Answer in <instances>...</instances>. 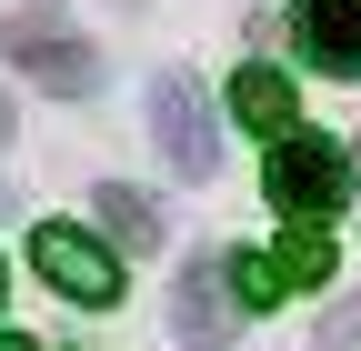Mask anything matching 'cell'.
<instances>
[{"mask_svg": "<svg viewBox=\"0 0 361 351\" xmlns=\"http://www.w3.org/2000/svg\"><path fill=\"white\" fill-rule=\"evenodd\" d=\"M261 191H271V211H291V221H331V211L351 201V151L322 141V130H281Z\"/></svg>", "mask_w": 361, "mask_h": 351, "instance_id": "obj_1", "label": "cell"}, {"mask_svg": "<svg viewBox=\"0 0 361 351\" xmlns=\"http://www.w3.org/2000/svg\"><path fill=\"white\" fill-rule=\"evenodd\" d=\"M151 141H161V161L180 171V181H211L221 171V130H211V101H201L191 70H161L151 80Z\"/></svg>", "mask_w": 361, "mask_h": 351, "instance_id": "obj_2", "label": "cell"}, {"mask_svg": "<svg viewBox=\"0 0 361 351\" xmlns=\"http://www.w3.org/2000/svg\"><path fill=\"white\" fill-rule=\"evenodd\" d=\"M30 261H40V281H51L61 301H80V312H111V301H121V261L90 231H71V221H40L30 231Z\"/></svg>", "mask_w": 361, "mask_h": 351, "instance_id": "obj_3", "label": "cell"}, {"mask_svg": "<svg viewBox=\"0 0 361 351\" xmlns=\"http://www.w3.org/2000/svg\"><path fill=\"white\" fill-rule=\"evenodd\" d=\"M0 51H11V70H20V80H40V91H61V101L101 91V61H90V40H71V30H51V20H11V30H0Z\"/></svg>", "mask_w": 361, "mask_h": 351, "instance_id": "obj_4", "label": "cell"}, {"mask_svg": "<svg viewBox=\"0 0 361 351\" xmlns=\"http://www.w3.org/2000/svg\"><path fill=\"white\" fill-rule=\"evenodd\" d=\"M171 331L191 351H231V261H180V291H171Z\"/></svg>", "mask_w": 361, "mask_h": 351, "instance_id": "obj_5", "label": "cell"}, {"mask_svg": "<svg viewBox=\"0 0 361 351\" xmlns=\"http://www.w3.org/2000/svg\"><path fill=\"white\" fill-rule=\"evenodd\" d=\"M291 30H301V51L322 61L331 80H361V0H301Z\"/></svg>", "mask_w": 361, "mask_h": 351, "instance_id": "obj_6", "label": "cell"}, {"mask_svg": "<svg viewBox=\"0 0 361 351\" xmlns=\"http://www.w3.org/2000/svg\"><path fill=\"white\" fill-rule=\"evenodd\" d=\"M231 111H241L251 130H271V141H281V130H291V111H301V91H291V70H271V61H251V70L231 80Z\"/></svg>", "mask_w": 361, "mask_h": 351, "instance_id": "obj_7", "label": "cell"}, {"mask_svg": "<svg viewBox=\"0 0 361 351\" xmlns=\"http://www.w3.org/2000/svg\"><path fill=\"white\" fill-rule=\"evenodd\" d=\"M90 211H101V231H111L121 251H161V201H151V191L101 181V201H90Z\"/></svg>", "mask_w": 361, "mask_h": 351, "instance_id": "obj_8", "label": "cell"}, {"mask_svg": "<svg viewBox=\"0 0 361 351\" xmlns=\"http://www.w3.org/2000/svg\"><path fill=\"white\" fill-rule=\"evenodd\" d=\"M271 271H281V291H301V281H331V241H322V221H301L281 251H271Z\"/></svg>", "mask_w": 361, "mask_h": 351, "instance_id": "obj_9", "label": "cell"}, {"mask_svg": "<svg viewBox=\"0 0 361 351\" xmlns=\"http://www.w3.org/2000/svg\"><path fill=\"white\" fill-rule=\"evenodd\" d=\"M231 301H251V312H271V301H281V271H271V251H261V261H231Z\"/></svg>", "mask_w": 361, "mask_h": 351, "instance_id": "obj_10", "label": "cell"}, {"mask_svg": "<svg viewBox=\"0 0 361 351\" xmlns=\"http://www.w3.org/2000/svg\"><path fill=\"white\" fill-rule=\"evenodd\" d=\"M322 351H361V301H331L322 312Z\"/></svg>", "mask_w": 361, "mask_h": 351, "instance_id": "obj_11", "label": "cell"}, {"mask_svg": "<svg viewBox=\"0 0 361 351\" xmlns=\"http://www.w3.org/2000/svg\"><path fill=\"white\" fill-rule=\"evenodd\" d=\"M0 141H11V101H0Z\"/></svg>", "mask_w": 361, "mask_h": 351, "instance_id": "obj_12", "label": "cell"}, {"mask_svg": "<svg viewBox=\"0 0 361 351\" xmlns=\"http://www.w3.org/2000/svg\"><path fill=\"white\" fill-rule=\"evenodd\" d=\"M0 351H30V341H11V331H0Z\"/></svg>", "mask_w": 361, "mask_h": 351, "instance_id": "obj_13", "label": "cell"}]
</instances>
